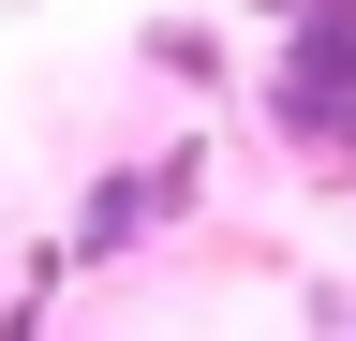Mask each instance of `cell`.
I'll return each mask as SVG.
<instances>
[{
    "label": "cell",
    "instance_id": "1",
    "mask_svg": "<svg viewBox=\"0 0 356 341\" xmlns=\"http://www.w3.org/2000/svg\"><path fill=\"white\" fill-rule=\"evenodd\" d=\"M297 149H356V0H312L282 15V90H267Z\"/></svg>",
    "mask_w": 356,
    "mask_h": 341
},
{
    "label": "cell",
    "instance_id": "2",
    "mask_svg": "<svg viewBox=\"0 0 356 341\" xmlns=\"http://www.w3.org/2000/svg\"><path fill=\"white\" fill-rule=\"evenodd\" d=\"M163 193H178V178H104V193H89V238H74V252H134V238L163 223Z\"/></svg>",
    "mask_w": 356,
    "mask_h": 341
}]
</instances>
